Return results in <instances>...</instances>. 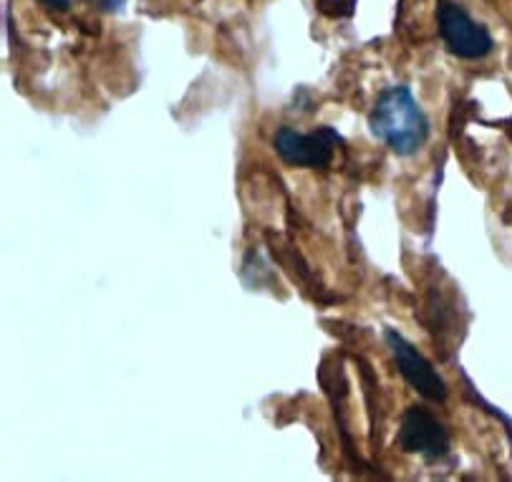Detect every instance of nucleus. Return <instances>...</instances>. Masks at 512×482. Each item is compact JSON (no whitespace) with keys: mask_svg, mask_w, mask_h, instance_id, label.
<instances>
[{"mask_svg":"<svg viewBox=\"0 0 512 482\" xmlns=\"http://www.w3.org/2000/svg\"><path fill=\"white\" fill-rule=\"evenodd\" d=\"M369 129L394 154L419 152L429 137V119L409 86H389L381 91L369 114Z\"/></svg>","mask_w":512,"mask_h":482,"instance_id":"1","label":"nucleus"},{"mask_svg":"<svg viewBox=\"0 0 512 482\" xmlns=\"http://www.w3.org/2000/svg\"><path fill=\"white\" fill-rule=\"evenodd\" d=\"M437 21H439V36L447 43L449 53H454L457 59L477 61L485 59L487 53L492 51V36L482 23H477L470 13L457 3L442 0L437 8Z\"/></svg>","mask_w":512,"mask_h":482,"instance_id":"2","label":"nucleus"},{"mask_svg":"<svg viewBox=\"0 0 512 482\" xmlns=\"http://www.w3.org/2000/svg\"><path fill=\"white\" fill-rule=\"evenodd\" d=\"M341 142L331 127H321L318 132L301 134L291 127H283L275 134V152L283 162L291 167H303V170H323L331 165L336 144Z\"/></svg>","mask_w":512,"mask_h":482,"instance_id":"3","label":"nucleus"},{"mask_svg":"<svg viewBox=\"0 0 512 482\" xmlns=\"http://www.w3.org/2000/svg\"><path fill=\"white\" fill-rule=\"evenodd\" d=\"M396 442L409 455H422L427 460H439L449 452V432L424 407H409L404 412Z\"/></svg>","mask_w":512,"mask_h":482,"instance_id":"4","label":"nucleus"},{"mask_svg":"<svg viewBox=\"0 0 512 482\" xmlns=\"http://www.w3.org/2000/svg\"><path fill=\"white\" fill-rule=\"evenodd\" d=\"M384 339L386 344H389L391 354H394V361L396 366H399V371H402V377L407 379L422 397L432 399V402H444V399H447V384H444V379L434 371V366L429 364V361L424 359L402 334H396L394 329H386Z\"/></svg>","mask_w":512,"mask_h":482,"instance_id":"5","label":"nucleus"},{"mask_svg":"<svg viewBox=\"0 0 512 482\" xmlns=\"http://www.w3.org/2000/svg\"><path fill=\"white\" fill-rule=\"evenodd\" d=\"M318 11L326 18H351L356 13V0H316Z\"/></svg>","mask_w":512,"mask_h":482,"instance_id":"6","label":"nucleus"},{"mask_svg":"<svg viewBox=\"0 0 512 482\" xmlns=\"http://www.w3.org/2000/svg\"><path fill=\"white\" fill-rule=\"evenodd\" d=\"M96 3H99L101 8H106V11H122L127 0H96Z\"/></svg>","mask_w":512,"mask_h":482,"instance_id":"7","label":"nucleus"},{"mask_svg":"<svg viewBox=\"0 0 512 482\" xmlns=\"http://www.w3.org/2000/svg\"><path fill=\"white\" fill-rule=\"evenodd\" d=\"M41 3L53 8V11H66V8H69V0H41Z\"/></svg>","mask_w":512,"mask_h":482,"instance_id":"8","label":"nucleus"}]
</instances>
